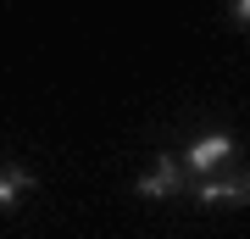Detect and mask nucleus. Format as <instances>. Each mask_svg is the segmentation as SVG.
I'll use <instances>...</instances> for the list:
<instances>
[{"mask_svg":"<svg viewBox=\"0 0 250 239\" xmlns=\"http://www.w3.org/2000/svg\"><path fill=\"white\" fill-rule=\"evenodd\" d=\"M200 200L217 206V200H233V206H250V167H211L200 173Z\"/></svg>","mask_w":250,"mask_h":239,"instance_id":"obj_1","label":"nucleus"},{"mask_svg":"<svg viewBox=\"0 0 250 239\" xmlns=\"http://www.w3.org/2000/svg\"><path fill=\"white\" fill-rule=\"evenodd\" d=\"M178 184H184V161L178 156H156V167L139 178V195L145 200H167V195H178Z\"/></svg>","mask_w":250,"mask_h":239,"instance_id":"obj_2","label":"nucleus"},{"mask_svg":"<svg viewBox=\"0 0 250 239\" xmlns=\"http://www.w3.org/2000/svg\"><path fill=\"white\" fill-rule=\"evenodd\" d=\"M223 161H233V139H228V133H206L200 145H189L184 167L189 173H211V167H223Z\"/></svg>","mask_w":250,"mask_h":239,"instance_id":"obj_3","label":"nucleus"},{"mask_svg":"<svg viewBox=\"0 0 250 239\" xmlns=\"http://www.w3.org/2000/svg\"><path fill=\"white\" fill-rule=\"evenodd\" d=\"M34 189V173L28 167H0V206H11L17 195H28Z\"/></svg>","mask_w":250,"mask_h":239,"instance_id":"obj_4","label":"nucleus"},{"mask_svg":"<svg viewBox=\"0 0 250 239\" xmlns=\"http://www.w3.org/2000/svg\"><path fill=\"white\" fill-rule=\"evenodd\" d=\"M233 17H239V22L250 28V0H233Z\"/></svg>","mask_w":250,"mask_h":239,"instance_id":"obj_5","label":"nucleus"}]
</instances>
